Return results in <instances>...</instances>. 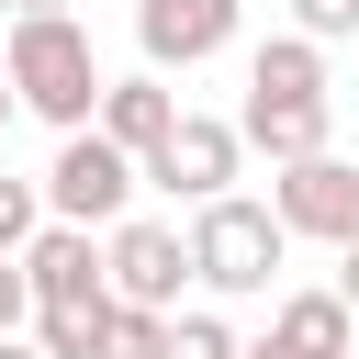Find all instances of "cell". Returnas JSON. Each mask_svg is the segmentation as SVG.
Returning <instances> with one entry per match:
<instances>
[{
    "instance_id": "cell-1",
    "label": "cell",
    "mask_w": 359,
    "mask_h": 359,
    "mask_svg": "<svg viewBox=\"0 0 359 359\" xmlns=\"http://www.w3.org/2000/svg\"><path fill=\"white\" fill-rule=\"evenodd\" d=\"M247 146H269L280 168L292 157H325V45L314 34H269L247 56Z\"/></svg>"
},
{
    "instance_id": "cell-2",
    "label": "cell",
    "mask_w": 359,
    "mask_h": 359,
    "mask_svg": "<svg viewBox=\"0 0 359 359\" xmlns=\"http://www.w3.org/2000/svg\"><path fill=\"white\" fill-rule=\"evenodd\" d=\"M11 79H22V112H45L56 135H79V123H101V56H90V34L67 22V11H22L11 22Z\"/></svg>"
},
{
    "instance_id": "cell-3",
    "label": "cell",
    "mask_w": 359,
    "mask_h": 359,
    "mask_svg": "<svg viewBox=\"0 0 359 359\" xmlns=\"http://www.w3.org/2000/svg\"><path fill=\"white\" fill-rule=\"evenodd\" d=\"M191 258H202L213 292H269L280 258H292V224H280V202H236V191H213V202H191Z\"/></svg>"
},
{
    "instance_id": "cell-4",
    "label": "cell",
    "mask_w": 359,
    "mask_h": 359,
    "mask_svg": "<svg viewBox=\"0 0 359 359\" xmlns=\"http://www.w3.org/2000/svg\"><path fill=\"white\" fill-rule=\"evenodd\" d=\"M146 180V157L135 146H112L101 123H79L67 146H56V168H45V213L56 224H123V191Z\"/></svg>"
},
{
    "instance_id": "cell-5",
    "label": "cell",
    "mask_w": 359,
    "mask_h": 359,
    "mask_svg": "<svg viewBox=\"0 0 359 359\" xmlns=\"http://www.w3.org/2000/svg\"><path fill=\"white\" fill-rule=\"evenodd\" d=\"M269 202H280L292 236H314V247H359V168H348V157H292V168L269 180Z\"/></svg>"
},
{
    "instance_id": "cell-6",
    "label": "cell",
    "mask_w": 359,
    "mask_h": 359,
    "mask_svg": "<svg viewBox=\"0 0 359 359\" xmlns=\"http://www.w3.org/2000/svg\"><path fill=\"white\" fill-rule=\"evenodd\" d=\"M236 157H247V123H224V112H180V135L146 157V180L180 191V202H213V191H236Z\"/></svg>"
},
{
    "instance_id": "cell-7",
    "label": "cell",
    "mask_w": 359,
    "mask_h": 359,
    "mask_svg": "<svg viewBox=\"0 0 359 359\" xmlns=\"http://www.w3.org/2000/svg\"><path fill=\"white\" fill-rule=\"evenodd\" d=\"M135 45L146 67H202L236 45V0H135Z\"/></svg>"
},
{
    "instance_id": "cell-8",
    "label": "cell",
    "mask_w": 359,
    "mask_h": 359,
    "mask_svg": "<svg viewBox=\"0 0 359 359\" xmlns=\"http://www.w3.org/2000/svg\"><path fill=\"white\" fill-rule=\"evenodd\" d=\"M180 280H202L180 224H112V292L123 303H180Z\"/></svg>"
},
{
    "instance_id": "cell-9",
    "label": "cell",
    "mask_w": 359,
    "mask_h": 359,
    "mask_svg": "<svg viewBox=\"0 0 359 359\" xmlns=\"http://www.w3.org/2000/svg\"><path fill=\"white\" fill-rule=\"evenodd\" d=\"M22 269H34V303H123L112 292V247H90V224H45L22 247Z\"/></svg>"
},
{
    "instance_id": "cell-10",
    "label": "cell",
    "mask_w": 359,
    "mask_h": 359,
    "mask_svg": "<svg viewBox=\"0 0 359 359\" xmlns=\"http://www.w3.org/2000/svg\"><path fill=\"white\" fill-rule=\"evenodd\" d=\"M101 135L135 146V157H157V146L180 135V90H168V67H157V79H112V90H101Z\"/></svg>"
},
{
    "instance_id": "cell-11",
    "label": "cell",
    "mask_w": 359,
    "mask_h": 359,
    "mask_svg": "<svg viewBox=\"0 0 359 359\" xmlns=\"http://www.w3.org/2000/svg\"><path fill=\"white\" fill-rule=\"evenodd\" d=\"M101 325H112V303H34V348L45 359H101Z\"/></svg>"
},
{
    "instance_id": "cell-12",
    "label": "cell",
    "mask_w": 359,
    "mask_h": 359,
    "mask_svg": "<svg viewBox=\"0 0 359 359\" xmlns=\"http://www.w3.org/2000/svg\"><path fill=\"white\" fill-rule=\"evenodd\" d=\"M168 303H112V325H101V359H168Z\"/></svg>"
},
{
    "instance_id": "cell-13",
    "label": "cell",
    "mask_w": 359,
    "mask_h": 359,
    "mask_svg": "<svg viewBox=\"0 0 359 359\" xmlns=\"http://www.w3.org/2000/svg\"><path fill=\"white\" fill-rule=\"evenodd\" d=\"M45 224H56V213H45V180H0V258H22Z\"/></svg>"
},
{
    "instance_id": "cell-14",
    "label": "cell",
    "mask_w": 359,
    "mask_h": 359,
    "mask_svg": "<svg viewBox=\"0 0 359 359\" xmlns=\"http://www.w3.org/2000/svg\"><path fill=\"white\" fill-rule=\"evenodd\" d=\"M168 359H247V348H236L224 314H180V325H168Z\"/></svg>"
},
{
    "instance_id": "cell-15",
    "label": "cell",
    "mask_w": 359,
    "mask_h": 359,
    "mask_svg": "<svg viewBox=\"0 0 359 359\" xmlns=\"http://www.w3.org/2000/svg\"><path fill=\"white\" fill-rule=\"evenodd\" d=\"M292 34H314V45L359 34V0H292Z\"/></svg>"
},
{
    "instance_id": "cell-16",
    "label": "cell",
    "mask_w": 359,
    "mask_h": 359,
    "mask_svg": "<svg viewBox=\"0 0 359 359\" xmlns=\"http://www.w3.org/2000/svg\"><path fill=\"white\" fill-rule=\"evenodd\" d=\"M22 325H34V269L0 258V337H22Z\"/></svg>"
},
{
    "instance_id": "cell-17",
    "label": "cell",
    "mask_w": 359,
    "mask_h": 359,
    "mask_svg": "<svg viewBox=\"0 0 359 359\" xmlns=\"http://www.w3.org/2000/svg\"><path fill=\"white\" fill-rule=\"evenodd\" d=\"M247 359H325V348H303V337H280V325H269V337H258Z\"/></svg>"
},
{
    "instance_id": "cell-18",
    "label": "cell",
    "mask_w": 359,
    "mask_h": 359,
    "mask_svg": "<svg viewBox=\"0 0 359 359\" xmlns=\"http://www.w3.org/2000/svg\"><path fill=\"white\" fill-rule=\"evenodd\" d=\"M11 112H22V79H11V56H0V123H11Z\"/></svg>"
},
{
    "instance_id": "cell-19",
    "label": "cell",
    "mask_w": 359,
    "mask_h": 359,
    "mask_svg": "<svg viewBox=\"0 0 359 359\" xmlns=\"http://www.w3.org/2000/svg\"><path fill=\"white\" fill-rule=\"evenodd\" d=\"M337 292H348V303H359V247H337Z\"/></svg>"
},
{
    "instance_id": "cell-20",
    "label": "cell",
    "mask_w": 359,
    "mask_h": 359,
    "mask_svg": "<svg viewBox=\"0 0 359 359\" xmlns=\"http://www.w3.org/2000/svg\"><path fill=\"white\" fill-rule=\"evenodd\" d=\"M22 11H67V0H11V22H22Z\"/></svg>"
},
{
    "instance_id": "cell-21",
    "label": "cell",
    "mask_w": 359,
    "mask_h": 359,
    "mask_svg": "<svg viewBox=\"0 0 359 359\" xmlns=\"http://www.w3.org/2000/svg\"><path fill=\"white\" fill-rule=\"evenodd\" d=\"M0 359H45V348H22V337H0Z\"/></svg>"
}]
</instances>
